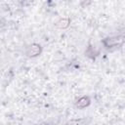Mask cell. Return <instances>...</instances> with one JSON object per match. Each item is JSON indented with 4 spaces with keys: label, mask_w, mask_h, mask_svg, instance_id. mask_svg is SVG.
<instances>
[{
    "label": "cell",
    "mask_w": 125,
    "mask_h": 125,
    "mask_svg": "<svg viewBox=\"0 0 125 125\" xmlns=\"http://www.w3.org/2000/svg\"><path fill=\"white\" fill-rule=\"evenodd\" d=\"M39 53H40V46L34 44V45L30 46L29 51L27 52V55H28L29 57H34V56L39 55Z\"/></svg>",
    "instance_id": "obj_1"
},
{
    "label": "cell",
    "mask_w": 125,
    "mask_h": 125,
    "mask_svg": "<svg viewBox=\"0 0 125 125\" xmlns=\"http://www.w3.org/2000/svg\"><path fill=\"white\" fill-rule=\"evenodd\" d=\"M89 104H90L89 98H88V97H82L81 99L78 100L76 105H77V107H79V108H84V107H86L87 105H89Z\"/></svg>",
    "instance_id": "obj_2"
},
{
    "label": "cell",
    "mask_w": 125,
    "mask_h": 125,
    "mask_svg": "<svg viewBox=\"0 0 125 125\" xmlns=\"http://www.w3.org/2000/svg\"><path fill=\"white\" fill-rule=\"evenodd\" d=\"M57 25H58L59 27H61V28L67 27V26H68V21H67V20H62V21H60L57 23Z\"/></svg>",
    "instance_id": "obj_3"
}]
</instances>
